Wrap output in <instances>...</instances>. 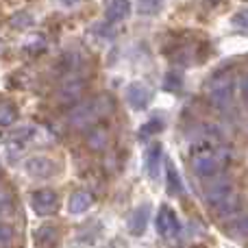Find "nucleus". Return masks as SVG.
I'll use <instances>...</instances> for the list:
<instances>
[{
    "mask_svg": "<svg viewBox=\"0 0 248 248\" xmlns=\"http://www.w3.org/2000/svg\"><path fill=\"white\" fill-rule=\"evenodd\" d=\"M31 205H33L35 214L37 216H52L59 207V198L52 189H37L31 194Z\"/></svg>",
    "mask_w": 248,
    "mask_h": 248,
    "instance_id": "nucleus-5",
    "label": "nucleus"
},
{
    "mask_svg": "<svg viewBox=\"0 0 248 248\" xmlns=\"http://www.w3.org/2000/svg\"><path fill=\"white\" fill-rule=\"evenodd\" d=\"M16 205H13V196L4 185H0V218H7V216L13 214Z\"/></svg>",
    "mask_w": 248,
    "mask_h": 248,
    "instance_id": "nucleus-15",
    "label": "nucleus"
},
{
    "mask_svg": "<svg viewBox=\"0 0 248 248\" xmlns=\"http://www.w3.org/2000/svg\"><path fill=\"white\" fill-rule=\"evenodd\" d=\"M155 227H157V233L163 237H174L179 233V218L176 214L170 209V207L163 205L159 209L157 218H155Z\"/></svg>",
    "mask_w": 248,
    "mask_h": 248,
    "instance_id": "nucleus-7",
    "label": "nucleus"
},
{
    "mask_svg": "<svg viewBox=\"0 0 248 248\" xmlns=\"http://www.w3.org/2000/svg\"><path fill=\"white\" fill-rule=\"evenodd\" d=\"M92 202H94V198H92L90 192H74L72 198H70V214H83V211H87L92 207Z\"/></svg>",
    "mask_w": 248,
    "mask_h": 248,
    "instance_id": "nucleus-14",
    "label": "nucleus"
},
{
    "mask_svg": "<svg viewBox=\"0 0 248 248\" xmlns=\"http://www.w3.org/2000/svg\"><path fill=\"white\" fill-rule=\"evenodd\" d=\"M229 233L235 237H248V216H237L229 222Z\"/></svg>",
    "mask_w": 248,
    "mask_h": 248,
    "instance_id": "nucleus-16",
    "label": "nucleus"
},
{
    "mask_svg": "<svg viewBox=\"0 0 248 248\" xmlns=\"http://www.w3.org/2000/svg\"><path fill=\"white\" fill-rule=\"evenodd\" d=\"M126 100L133 109L141 111V109H146L150 103V90L146 85H141V83H133L126 90Z\"/></svg>",
    "mask_w": 248,
    "mask_h": 248,
    "instance_id": "nucleus-8",
    "label": "nucleus"
},
{
    "mask_svg": "<svg viewBox=\"0 0 248 248\" xmlns=\"http://www.w3.org/2000/svg\"><path fill=\"white\" fill-rule=\"evenodd\" d=\"M211 209H214L216 214L220 216V218H227V216H233L237 209H240V196H237V192L233 189L231 194H227V196L220 198L218 202H214V205H211Z\"/></svg>",
    "mask_w": 248,
    "mask_h": 248,
    "instance_id": "nucleus-11",
    "label": "nucleus"
},
{
    "mask_svg": "<svg viewBox=\"0 0 248 248\" xmlns=\"http://www.w3.org/2000/svg\"><path fill=\"white\" fill-rule=\"evenodd\" d=\"M233 26H235L237 31L248 33V9H244V11H240V13L233 16Z\"/></svg>",
    "mask_w": 248,
    "mask_h": 248,
    "instance_id": "nucleus-20",
    "label": "nucleus"
},
{
    "mask_svg": "<svg viewBox=\"0 0 248 248\" xmlns=\"http://www.w3.org/2000/svg\"><path fill=\"white\" fill-rule=\"evenodd\" d=\"M33 24V17L29 16V13H16V16L11 17V26H16V29H24V26Z\"/></svg>",
    "mask_w": 248,
    "mask_h": 248,
    "instance_id": "nucleus-22",
    "label": "nucleus"
},
{
    "mask_svg": "<svg viewBox=\"0 0 248 248\" xmlns=\"http://www.w3.org/2000/svg\"><path fill=\"white\" fill-rule=\"evenodd\" d=\"M17 118V109L11 103H0V126H11Z\"/></svg>",
    "mask_w": 248,
    "mask_h": 248,
    "instance_id": "nucleus-17",
    "label": "nucleus"
},
{
    "mask_svg": "<svg viewBox=\"0 0 248 248\" xmlns=\"http://www.w3.org/2000/svg\"><path fill=\"white\" fill-rule=\"evenodd\" d=\"M83 92H85V81L81 77H68V78H63V83L57 90V98L63 105H72L81 100Z\"/></svg>",
    "mask_w": 248,
    "mask_h": 248,
    "instance_id": "nucleus-4",
    "label": "nucleus"
},
{
    "mask_svg": "<svg viewBox=\"0 0 248 248\" xmlns=\"http://www.w3.org/2000/svg\"><path fill=\"white\" fill-rule=\"evenodd\" d=\"M111 111V103H109L107 96H100V98H92V100H83L78 103L72 111L68 113V122L74 128H87L92 126L98 118H103L105 113Z\"/></svg>",
    "mask_w": 248,
    "mask_h": 248,
    "instance_id": "nucleus-1",
    "label": "nucleus"
},
{
    "mask_svg": "<svg viewBox=\"0 0 248 248\" xmlns=\"http://www.w3.org/2000/svg\"><path fill=\"white\" fill-rule=\"evenodd\" d=\"M220 155L214 150L209 140H205L202 144H198L192 153V168L201 179H214L216 174L220 172Z\"/></svg>",
    "mask_w": 248,
    "mask_h": 248,
    "instance_id": "nucleus-3",
    "label": "nucleus"
},
{
    "mask_svg": "<svg viewBox=\"0 0 248 248\" xmlns=\"http://www.w3.org/2000/svg\"><path fill=\"white\" fill-rule=\"evenodd\" d=\"M63 2H65V4H77L78 0H63Z\"/></svg>",
    "mask_w": 248,
    "mask_h": 248,
    "instance_id": "nucleus-26",
    "label": "nucleus"
},
{
    "mask_svg": "<svg viewBox=\"0 0 248 248\" xmlns=\"http://www.w3.org/2000/svg\"><path fill=\"white\" fill-rule=\"evenodd\" d=\"M24 168L31 176H37V179H48V176L57 174V163L52 161L50 157H44V155L29 157L24 163Z\"/></svg>",
    "mask_w": 248,
    "mask_h": 248,
    "instance_id": "nucleus-6",
    "label": "nucleus"
},
{
    "mask_svg": "<svg viewBox=\"0 0 248 248\" xmlns=\"http://www.w3.org/2000/svg\"><path fill=\"white\" fill-rule=\"evenodd\" d=\"M240 96H242V100H244V105L248 107V74H244V77L240 78Z\"/></svg>",
    "mask_w": 248,
    "mask_h": 248,
    "instance_id": "nucleus-25",
    "label": "nucleus"
},
{
    "mask_svg": "<svg viewBox=\"0 0 248 248\" xmlns=\"http://www.w3.org/2000/svg\"><path fill=\"white\" fill-rule=\"evenodd\" d=\"M207 98L220 111H227L233 107V100H235V78L229 72L218 74L207 83Z\"/></svg>",
    "mask_w": 248,
    "mask_h": 248,
    "instance_id": "nucleus-2",
    "label": "nucleus"
},
{
    "mask_svg": "<svg viewBox=\"0 0 248 248\" xmlns=\"http://www.w3.org/2000/svg\"><path fill=\"white\" fill-rule=\"evenodd\" d=\"M146 224H148V207L141 205L133 211L131 220H128V229H131V233H135V235H141Z\"/></svg>",
    "mask_w": 248,
    "mask_h": 248,
    "instance_id": "nucleus-13",
    "label": "nucleus"
},
{
    "mask_svg": "<svg viewBox=\"0 0 248 248\" xmlns=\"http://www.w3.org/2000/svg\"><path fill=\"white\" fill-rule=\"evenodd\" d=\"M161 4V0H137V7L141 13H155Z\"/></svg>",
    "mask_w": 248,
    "mask_h": 248,
    "instance_id": "nucleus-23",
    "label": "nucleus"
},
{
    "mask_svg": "<svg viewBox=\"0 0 248 248\" xmlns=\"http://www.w3.org/2000/svg\"><path fill=\"white\" fill-rule=\"evenodd\" d=\"M13 237H16V231H13L9 224H2V222H0V246L11 244Z\"/></svg>",
    "mask_w": 248,
    "mask_h": 248,
    "instance_id": "nucleus-21",
    "label": "nucleus"
},
{
    "mask_svg": "<svg viewBox=\"0 0 248 248\" xmlns=\"http://www.w3.org/2000/svg\"><path fill=\"white\" fill-rule=\"evenodd\" d=\"M163 87H166V90H179V87H181V77H179V74H168Z\"/></svg>",
    "mask_w": 248,
    "mask_h": 248,
    "instance_id": "nucleus-24",
    "label": "nucleus"
},
{
    "mask_svg": "<svg viewBox=\"0 0 248 248\" xmlns=\"http://www.w3.org/2000/svg\"><path fill=\"white\" fill-rule=\"evenodd\" d=\"M183 185H181V179H179V172H176L174 166H168V192L170 194H181Z\"/></svg>",
    "mask_w": 248,
    "mask_h": 248,
    "instance_id": "nucleus-18",
    "label": "nucleus"
},
{
    "mask_svg": "<svg viewBox=\"0 0 248 248\" xmlns=\"http://www.w3.org/2000/svg\"><path fill=\"white\" fill-rule=\"evenodd\" d=\"M161 161H163V153H161V146L153 144L148 150H146V172L153 181L159 179L161 174Z\"/></svg>",
    "mask_w": 248,
    "mask_h": 248,
    "instance_id": "nucleus-10",
    "label": "nucleus"
},
{
    "mask_svg": "<svg viewBox=\"0 0 248 248\" xmlns=\"http://www.w3.org/2000/svg\"><path fill=\"white\" fill-rule=\"evenodd\" d=\"M128 13H131V2L128 0H111L107 4L105 17H107V22H122L124 17H128Z\"/></svg>",
    "mask_w": 248,
    "mask_h": 248,
    "instance_id": "nucleus-12",
    "label": "nucleus"
},
{
    "mask_svg": "<svg viewBox=\"0 0 248 248\" xmlns=\"http://www.w3.org/2000/svg\"><path fill=\"white\" fill-rule=\"evenodd\" d=\"M233 192V185L229 179H216V181H209L205 187V196H207V202L209 205H214V202H218L220 198H224L227 194Z\"/></svg>",
    "mask_w": 248,
    "mask_h": 248,
    "instance_id": "nucleus-9",
    "label": "nucleus"
},
{
    "mask_svg": "<svg viewBox=\"0 0 248 248\" xmlns=\"http://www.w3.org/2000/svg\"><path fill=\"white\" fill-rule=\"evenodd\" d=\"M33 126H22V128H17V131H13L11 135H9V140L11 141H26V140H31L33 137Z\"/></svg>",
    "mask_w": 248,
    "mask_h": 248,
    "instance_id": "nucleus-19",
    "label": "nucleus"
}]
</instances>
